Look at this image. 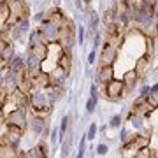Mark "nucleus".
<instances>
[{"mask_svg": "<svg viewBox=\"0 0 158 158\" xmlns=\"http://www.w3.org/2000/svg\"><path fill=\"white\" fill-rule=\"evenodd\" d=\"M48 139H49L51 144H58V128L56 127H53V130H49V134H48Z\"/></svg>", "mask_w": 158, "mask_h": 158, "instance_id": "473e14b6", "label": "nucleus"}, {"mask_svg": "<svg viewBox=\"0 0 158 158\" xmlns=\"http://www.w3.org/2000/svg\"><path fill=\"white\" fill-rule=\"evenodd\" d=\"M121 123H123V116L121 114H114L113 118H111V121H109V127L111 128H119Z\"/></svg>", "mask_w": 158, "mask_h": 158, "instance_id": "c756f323", "label": "nucleus"}, {"mask_svg": "<svg viewBox=\"0 0 158 158\" xmlns=\"http://www.w3.org/2000/svg\"><path fill=\"white\" fill-rule=\"evenodd\" d=\"M135 158H156V149H151L149 146L139 148L135 153H134Z\"/></svg>", "mask_w": 158, "mask_h": 158, "instance_id": "aec40b11", "label": "nucleus"}, {"mask_svg": "<svg viewBox=\"0 0 158 158\" xmlns=\"http://www.w3.org/2000/svg\"><path fill=\"white\" fill-rule=\"evenodd\" d=\"M107 151H109V146L106 144V142H100V144L97 146V155H100V156L107 155Z\"/></svg>", "mask_w": 158, "mask_h": 158, "instance_id": "72a5a7b5", "label": "nucleus"}, {"mask_svg": "<svg viewBox=\"0 0 158 158\" xmlns=\"http://www.w3.org/2000/svg\"><path fill=\"white\" fill-rule=\"evenodd\" d=\"M39 34L42 37L46 44H53V42H58V35H60V28L55 21H51L49 18H44L42 21L39 23Z\"/></svg>", "mask_w": 158, "mask_h": 158, "instance_id": "7ed1b4c3", "label": "nucleus"}, {"mask_svg": "<svg viewBox=\"0 0 158 158\" xmlns=\"http://www.w3.org/2000/svg\"><path fill=\"white\" fill-rule=\"evenodd\" d=\"M4 123L9 125V127H16L19 130H27V125H28V113H27V109L23 107H16L9 111L6 114V118H4Z\"/></svg>", "mask_w": 158, "mask_h": 158, "instance_id": "20e7f679", "label": "nucleus"}, {"mask_svg": "<svg viewBox=\"0 0 158 158\" xmlns=\"http://www.w3.org/2000/svg\"><path fill=\"white\" fill-rule=\"evenodd\" d=\"M27 53L35 55L40 62L44 63V60L48 58V44L46 42H40V44H35V46H27Z\"/></svg>", "mask_w": 158, "mask_h": 158, "instance_id": "2eb2a0df", "label": "nucleus"}, {"mask_svg": "<svg viewBox=\"0 0 158 158\" xmlns=\"http://www.w3.org/2000/svg\"><path fill=\"white\" fill-rule=\"evenodd\" d=\"M114 21H116V9L114 7H109L107 11H106V14H104V25L107 27V25H111Z\"/></svg>", "mask_w": 158, "mask_h": 158, "instance_id": "a878e982", "label": "nucleus"}, {"mask_svg": "<svg viewBox=\"0 0 158 158\" xmlns=\"http://www.w3.org/2000/svg\"><path fill=\"white\" fill-rule=\"evenodd\" d=\"M128 121L132 123V127H134L135 130H142V128H144V121H146V118H144V116H141V114L134 113L132 116H130Z\"/></svg>", "mask_w": 158, "mask_h": 158, "instance_id": "4be33fe9", "label": "nucleus"}, {"mask_svg": "<svg viewBox=\"0 0 158 158\" xmlns=\"http://www.w3.org/2000/svg\"><path fill=\"white\" fill-rule=\"evenodd\" d=\"M98 90L104 91V97H106V100L109 102H119L121 98L128 95L127 90H125V85H123V79H109L106 85H98Z\"/></svg>", "mask_w": 158, "mask_h": 158, "instance_id": "f03ea898", "label": "nucleus"}, {"mask_svg": "<svg viewBox=\"0 0 158 158\" xmlns=\"http://www.w3.org/2000/svg\"><path fill=\"white\" fill-rule=\"evenodd\" d=\"M148 93H149V86H148V85H142L141 90H139V95H144V97H146Z\"/></svg>", "mask_w": 158, "mask_h": 158, "instance_id": "a19ab883", "label": "nucleus"}, {"mask_svg": "<svg viewBox=\"0 0 158 158\" xmlns=\"http://www.w3.org/2000/svg\"><path fill=\"white\" fill-rule=\"evenodd\" d=\"M86 135H81V142H79V149H77V155L76 156L77 158H83L86 155Z\"/></svg>", "mask_w": 158, "mask_h": 158, "instance_id": "7c9ffc66", "label": "nucleus"}, {"mask_svg": "<svg viewBox=\"0 0 158 158\" xmlns=\"http://www.w3.org/2000/svg\"><path fill=\"white\" fill-rule=\"evenodd\" d=\"M142 102H146V97L144 95H137V98L134 100V104H132V107H135V106H139V104H142Z\"/></svg>", "mask_w": 158, "mask_h": 158, "instance_id": "ea45409f", "label": "nucleus"}, {"mask_svg": "<svg viewBox=\"0 0 158 158\" xmlns=\"http://www.w3.org/2000/svg\"><path fill=\"white\" fill-rule=\"evenodd\" d=\"M85 37H86V28L85 25H79L77 28H76V42L77 44H85Z\"/></svg>", "mask_w": 158, "mask_h": 158, "instance_id": "cd10ccee", "label": "nucleus"}, {"mask_svg": "<svg viewBox=\"0 0 158 158\" xmlns=\"http://www.w3.org/2000/svg\"><path fill=\"white\" fill-rule=\"evenodd\" d=\"M149 141H151V137L144 135V134H134V135H130L127 142H123L121 151H137L139 148L149 146Z\"/></svg>", "mask_w": 158, "mask_h": 158, "instance_id": "1a4fd4ad", "label": "nucleus"}, {"mask_svg": "<svg viewBox=\"0 0 158 158\" xmlns=\"http://www.w3.org/2000/svg\"><path fill=\"white\" fill-rule=\"evenodd\" d=\"M28 109L32 111V114H37V116H42V118H48L51 114L53 106L48 102V97H46L44 90L34 88L28 93Z\"/></svg>", "mask_w": 158, "mask_h": 158, "instance_id": "f257e3e1", "label": "nucleus"}, {"mask_svg": "<svg viewBox=\"0 0 158 158\" xmlns=\"http://www.w3.org/2000/svg\"><path fill=\"white\" fill-rule=\"evenodd\" d=\"M123 85H125V90H127V93H132V91L135 90L137 83H139V77H137V72L135 69H130V70H127V72L123 74Z\"/></svg>", "mask_w": 158, "mask_h": 158, "instance_id": "ddd939ff", "label": "nucleus"}, {"mask_svg": "<svg viewBox=\"0 0 158 158\" xmlns=\"http://www.w3.org/2000/svg\"><path fill=\"white\" fill-rule=\"evenodd\" d=\"M40 65H42V62L35 55H30V53L25 55V69H35V67H40Z\"/></svg>", "mask_w": 158, "mask_h": 158, "instance_id": "412c9836", "label": "nucleus"}, {"mask_svg": "<svg viewBox=\"0 0 158 158\" xmlns=\"http://www.w3.org/2000/svg\"><path fill=\"white\" fill-rule=\"evenodd\" d=\"M27 130H30L35 137H44L49 134V127H48V118H42V116H37V114H32V118H28V125H27Z\"/></svg>", "mask_w": 158, "mask_h": 158, "instance_id": "423d86ee", "label": "nucleus"}, {"mask_svg": "<svg viewBox=\"0 0 158 158\" xmlns=\"http://www.w3.org/2000/svg\"><path fill=\"white\" fill-rule=\"evenodd\" d=\"M14 55H16V48H14L11 42H7L6 48L2 49V53H0V60H2L4 63H9V62H11V58L14 56Z\"/></svg>", "mask_w": 158, "mask_h": 158, "instance_id": "6ab92c4d", "label": "nucleus"}, {"mask_svg": "<svg viewBox=\"0 0 158 158\" xmlns=\"http://www.w3.org/2000/svg\"><path fill=\"white\" fill-rule=\"evenodd\" d=\"M98 98L100 97H91L90 95V98L86 100V114H93L95 113V109H97V106H98Z\"/></svg>", "mask_w": 158, "mask_h": 158, "instance_id": "5701e85b", "label": "nucleus"}, {"mask_svg": "<svg viewBox=\"0 0 158 158\" xmlns=\"http://www.w3.org/2000/svg\"><path fill=\"white\" fill-rule=\"evenodd\" d=\"M70 121H72V118H70L69 114H65L62 118V123H60V128H58V144H62L63 137L67 134V130H70Z\"/></svg>", "mask_w": 158, "mask_h": 158, "instance_id": "a211bd4d", "label": "nucleus"}, {"mask_svg": "<svg viewBox=\"0 0 158 158\" xmlns=\"http://www.w3.org/2000/svg\"><path fill=\"white\" fill-rule=\"evenodd\" d=\"M119 139H121V142H127L130 139V132L127 128H121V134H119Z\"/></svg>", "mask_w": 158, "mask_h": 158, "instance_id": "58836bf2", "label": "nucleus"}, {"mask_svg": "<svg viewBox=\"0 0 158 158\" xmlns=\"http://www.w3.org/2000/svg\"><path fill=\"white\" fill-rule=\"evenodd\" d=\"M46 18H49L51 21H55L60 27L65 19H67V16H65V12L60 9V7H51L49 11H46Z\"/></svg>", "mask_w": 158, "mask_h": 158, "instance_id": "dca6fc26", "label": "nucleus"}, {"mask_svg": "<svg viewBox=\"0 0 158 158\" xmlns=\"http://www.w3.org/2000/svg\"><path fill=\"white\" fill-rule=\"evenodd\" d=\"M23 141V130L16 128V127H9L6 125V142L7 148H11L12 151L16 153L19 149V144Z\"/></svg>", "mask_w": 158, "mask_h": 158, "instance_id": "6e6552de", "label": "nucleus"}, {"mask_svg": "<svg viewBox=\"0 0 158 158\" xmlns=\"http://www.w3.org/2000/svg\"><path fill=\"white\" fill-rule=\"evenodd\" d=\"M6 4H7V0H0V9H2V7L6 6Z\"/></svg>", "mask_w": 158, "mask_h": 158, "instance_id": "37998d69", "label": "nucleus"}, {"mask_svg": "<svg viewBox=\"0 0 158 158\" xmlns=\"http://www.w3.org/2000/svg\"><path fill=\"white\" fill-rule=\"evenodd\" d=\"M62 156H69V149H70V139H69V142H63L62 141Z\"/></svg>", "mask_w": 158, "mask_h": 158, "instance_id": "4c0bfd02", "label": "nucleus"}, {"mask_svg": "<svg viewBox=\"0 0 158 158\" xmlns=\"http://www.w3.org/2000/svg\"><path fill=\"white\" fill-rule=\"evenodd\" d=\"M48 74H49V85H56V86H60V88H65V86H67V79H69L70 74L65 72V70L60 69L58 65L53 67V70H49Z\"/></svg>", "mask_w": 158, "mask_h": 158, "instance_id": "9d476101", "label": "nucleus"}, {"mask_svg": "<svg viewBox=\"0 0 158 158\" xmlns=\"http://www.w3.org/2000/svg\"><path fill=\"white\" fill-rule=\"evenodd\" d=\"M97 134H98V127H97V123L93 121V123H90V127H88V130H86V141H95Z\"/></svg>", "mask_w": 158, "mask_h": 158, "instance_id": "bb28decb", "label": "nucleus"}, {"mask_svg": "<svg viewBox=\"0 0 158 158\" xmlns=\"http://www.w3.org/2000/svg\"><path fill=\"white\" fill-rule=\"evenodd\" d=\"M91 37H93V49H98V48L102 46V42H104V35H102V32L100 30H97Z\"/></svg>", "mask_w": 158, "mask_h": 158, "instance_id": "c85d7f7f", "label": "nucleus"}, {"mask_svg": "<svg viewBox=\"0 0 158 158\" xmlns=\"http://www.w3.org/2000/svg\"><path fill=\"white\" fill-rule=\"evenodd\" d=\"M46 93V97H48V102H49L51 106H55V104H58V102L63 98V95H65V88H60V86L56 85H48L46 88H42Z\"/></svg>", "mask_w": 158, "mask_h": 158, "instance_id": "9b49d317", "label": "nucleus"}, {"mask_svg": "<svg viewBox=\"0 0 158 158\" xmlns=\"http://www.w3.org/2000/svg\"><path fill=\"white\" fill-rule=\"evenodd\" d=\"M2 77H4V76H2V72H0V81H2Z\"/></svg>", "mask_w": 158, "mask_h": 158, "instance_id": "c03bdc74", "label": "nucleus"}, {"mask_svg": "<svg viewBox=\"0 0 158 158\" xmlns=\"http://www.w3.org/2000/svg\"><path fill=\"white\" fill-rule=\"evenodd\" d=\"M25 153H27V158H48L44 153H42V149L39 148V144L34 146V148H30L28 151H25Z\"/></svg>", "mask_w": 158, "mask_h": 158, "instance_id": "393cba45", "label": "nucleus"}, {"mask_svg": "<svg viewBox=\"0 0 158 158\" xmlns=\"http://www.w3.org/2000/svg\"><path fill=\"white\" fill-rule=\"evenodd\" d=\"M7 156H14V151H12L11 148L0 144V158H7Z\"/></svg>", "mask_w": 158, "mask_h": 158, "instance_id": "2f4dec72", "label": "nucleus"}, {"mask_svg": "<svg viewBox=\"0 0 158 158\" xmlns=\"http://www.w3.org/2000/svg\"><path fill=\"white\" fill-rule=\"evenodd\" d=\"M56 65L60 69H63L65 72L70 74V70H72V67H74V56H72V53L62 51V53L58 55V58H56Z\"/></svg>", "mask_w": 158, "mask_h": 158, "instance_id": "4468645a", "label": "nucleus"}, {"mask_svg": "<svg viewBox=\"0 0 158 158\" xmlns=\"http://www.w3.org/2000/svg\"><path fill=\"white\" fill-rule=\"evenodd\" d=\"M114 77V69L113 65H100L95 72V83L97 85H106L109 79Z\"/></svg>", "mask_w": 158, "mask_h": 158, "instance_id": "f8f14e48", "label": "nucleus"}, {"mask_svg": "<svg viewBox=\"0 0 158 158\" xmlns=\"http://www.w3.org/2000/svg\"><path fill=\"white\" fill-rule=\"evenodd\" d=\"M118 51L119 48L113 42H109L107 39H104L102 42V51L97 55L98 58V65H114L116 58H118Z\"/></svg>", "mask_w": 158, "mask_h": 158, "instance_id": "39448f33", "label": "nucleus"}, {"mask_svg": "<svg viewBox=\"0 0 158 158\" xmlns=\"http://www.w3.org/2000/svg\"><path fill=\"white\" fill-rule=\"evenodd\" d=\"M6 98H7V93H6V90H4V86L0 85V111H2L4 104H6Z\"/></svg>", "mask_w": 158, "mask_h": 158, "instance_id": "e433bc0d", "label": "nucleus"}, {"mask_svg": "<svg viewBox=\"0 0 158 158\" xmlns=\"http://www.w3.org/2000/svg\"><path fill=\"white\" fill-rule=\"evenodd\" d=\"M46 18V11H39V12H35L34 14V18L30 19V21H35V23H40L42 19Z\"/></svg>", "mask_w": 158, "mask_h": 158, "instance_id": "c9c22d12", "label": "nucleus"}, {"mask_svg": "<svg viewBox=\"0 0 158 158\" xmlns=\"http://www.w3.org/2000/svg\"><path fill=\"white\" fill-rule=\"evenodd\" d=\"M97 55H98V49H91L90 53H88V65H93V63H95Z\"/></svg>", "mask_w": 158, "mask_h": 158, "instance_id": "f704fd0d", "label": "nucleus"}, {"mask_svg": "<svg viewBox=\"0 0 158 158\" xmlns=\"http://www.w3.org/2000/svg\"><path fill=\"white\" fill-rule=\"evenodd\" d=\"M60 4H62V0H53V6L55 7H60Z\"/></svg>", "mask_w": 158, "mask_h": 158, "instance_id": "79ce46f5", "label": "nucleus"}, {"mask_svg": "<svg viewBox=\"0 0 158 158\" xmlns=\"http://www.w3.org/2000/svg\"><path fill=\"white\" fill-rule=\"evenodd\" d=\"M155 60V56H149V55H146V53H142L141 56L135 60V72H137V77H139V81H146V77L149 76V72H151V62Z\"/></svg>", "mask_w": 158, "mask_h": 158, "instance_id": "0eeeda50", "label": "nucleus"}, {"mask_svg": "<svg viewBox=\"0 0 158 158\" xmlns=\"http://www.w3.org/2000/svg\"><path fill=\"white\" fill-rule=\"evenodd\" d=\"M40 42H44V40L40 37L39 30H32L28 35V40H27V46H35V44H40Z\"/></svg>", "mask_w": 158, "mask_h": 158, "instance_id": "b1692460", "label": "nucleus"}, {"mask_svg": "<svg viewBox=\"0 0 158 158\" xmlns=\"http://www.w3.org/2000/svg\"><path fill=\"white\" fill-rule=\"evenodd\" d=\"M7 69L12 70V72H18V70L25 69V56H21V55H18L16 53V55L11 58V62L7 63Z\"/></svg>", "mask_w": 158, "mask_h": 158, "instance_id": "f3484780", "label": "nucleus"}]
</instances>
